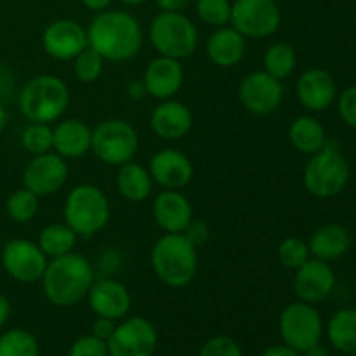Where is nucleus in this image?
I'll return each instance as SVG.
<instances>
[{
    "label": "nucleus",
    "instance_id": "nucleus-1",
    "mask_svg": "<svg viewBox=\"0 0 356 356\" xmlns=\"http://www.w3.org/2000/svg\"><path fill=\"white\" fill-rule=\"evenodd\" d=\"M86 30L89 47L110 63L131 61L139 54L145 42L141 23L125 10L106 9L96 13Z\"/></svg>",
    "mask_w": 356,
    "mask_h": 356
},
{
    "label": "nucleus",
    "instance_id": "nucleus-2",
    "mask_svg": "<svg viewBox=\"0 0 356 356\" xmlns=\"http://www.w3.org/2000/svg\"><path fill=\"white\" fill-rule=\"evenodd\" d=\"M42 291L51 305L72 308L87 298L96 282L94 266L86 256L70 252L66 256L49 259L42 277Z\"/></svg>",
    "mask_w": 356,
    "mask_h": 356
},
{
    "label": "nucleus",
    "instance_id": "nucleus-3",
    "mask_svg": "<svg viewBox=\"0 0 356 356\" xmlns=\"http://www.w3.org/2000/svg\"><path fill=\"white\" fill-rule=\"evenodd\" d=\"M153 273L162 284L184 289L198 273L197 245L184 233H163L149 252Z\"/></svg>",
    "mask_w": 356,
    "mask_h": 356
},
{
    "label": "nucleus",
    "instance_id": "nucleus-4",
    "mask_svg": "<svg viewBox=\"0 0 356 356\" xmlns=\"http://www.w3.org/2000/svg\"><path fill=\"white\" fill-rule=\"evenodd\" d=\"M17 106L28 122H58L70 106V87L58 75H37L19 90Z\"/></svg>",
    "mask_w": 356,
    "mask_h": 356
},
{
    "label": "nucleus",
    "instance_id": "nucleus-5",
    "mask_svg": "<svg viewBox=\"0 0 356 356\" xmlns=\"http://www.w3.org/2000/svg\"><path fill=\"white\" fill-rule=\"evenodd\" d=\"M110 200L99 186L76 184L66 195L63 218L79 238H92L103 232L110 222Z\"/></svg>",
    "mask_w": 356,
    "mask_h": 356
},
{
    "label": "nucleus",
    "instance_id": "nucleus-6",
    "mask_svg": "<svg viewBox=\"0 0 356 356\" xmlns=\"http://www.w3.org/2000/svg\"><path fill=\"white\" fill-rule=\"evenodd\" d=\"M350 176L351 170L346 156L336 143L327 141L318 153L309 156L302 170V183L309 195L325 200L343 193L350 183Z\"/></svg>",
    "mask_w": 356,
    "mask_h": 356
},
{
    "label": "nucleus",
    "instance_id": "nucleus-7",
    "mask_svg": "<svg viewBox=\"0 0 356 356\" xmlns=\"http://www.w3.org/2000/svg\"><path fill=\"white\" fill-rule=\"evenodd\" d=\"M149 42L159 56L183 61L197 51L200 35L186 14L160 10L149 24Z\"/></svg>",
    "mask_w": 356,
    "mask_h": 356
},
{
    "label": "nucleus",
    "instance_id": "nucleus-8",
    "mask_svg": "<svg viewBox=\"0 0 356 356\" xmlns=\"http://www.w3.org/2000/svg\"><path fill=\"white\" fill-rule=\"evenodd\" d=\"M138 149V131L131 122L124 118H106L92 129L90 152L104 165L120 167L132 162Z\"/></svg>",
    "mask_w": 356,
    "mask_h": 356
},
{
    "label": "nucleus",
    "instance_id": "nucleus-9",
    "mask_svg": "<svg viewBox=\"0 0 356 356\" xmlns=\"http://www.w3.org/2000/svg\"><path fill=\"white\" fill-rule=\"evenodd\" d=\"M278 329L284 344L302 355L322 341L323 320L315 305L298 299L282 309Z\"/></svg>",
    "mask_w": 356,
    "mask_h": 356
},
{
    "label": "nucleus",
    "instance_id": "nucleus-10",
    "mask_svg": "<svg viewBox=\"0 0 356 356\" xmlns=\"http://www.w3.org/2000/svg\"><path fill=\"white\" fill-rule=\"evenodd\" d=\"M282 10L275 0H235L229 24L245 38H266L277 33Z\"/></svg>",
    "mask_w": 356,
    "mask_h": 356
},
{
    "label": "nucleus",
    "instance_id": "nucleus-11",
    "mask_svg": "<svg viewBox=\"0 0 356 356\" xmlns=\"http://www.w3.org/2000/svg\"><path fill=\"white\" fill-rule=\"evenodd\" d=\"M284 96V82L275 79L264 70L263 72L257 70L245 75L238 86L240 103L249 113L257 115V117L275 113L280 108Z\"/></svg>",
    "mask_w": 356,
    "mask_h": 356
},
{
    "label": "nucleus",
    "instance_id": "nucleus-12",
    "mask_svg": "<svg viewBox=\"0 0 356 356\" xmlns=\"http://www.w3.org/2000/svg\"><path fill=\"white\" fill-rule=\"evenodd\" d=\"M159 344V334L153 323L145 316L124 318L115 327L108 339L110 356H153Z\"/></svg>",
    "mask_w": 356,
    "mask_h": 356
},
{
    "label": "nucleus",
    "instance_id": "nucleus-13",
    "mask_svg": "<svg viewBox=\"0 0 356 356\" xmlns=\"http://www.w3.org/2000/svg\"><path fill=\"white\" fill-rule=\"evenodd\" d=\"M49 257L42 252L37 242L14 238L3 245L2 266L10 278L21 284H37L42 280Z\"/></svg>",
    "mask_w": 356,
    "mask_h": 356
},
{
    "label": "nucleus",
    "instance_id": "nucleus-14",
    "mask_svg": "<svg viewBox=\"0 0 356 356\" xmlns=\"http://www.w3.org/2000/svg\"><path fill=\"white\" fill-rule=\"evenodd\" d=\"M68 163L58 153L35 155L23 170V186L38 198L51 197L63 190L68 181Z\"/></svg>",
    "mask_w": 356,
    "mask_h": 356
},
{
    "label": "nucleus",
    "instance_id": "nucleus-15",
    "mask_svg": "<svg viewBox=\"0 0 356 356\" xmlns=\"http://www.w3.org/2000/svg\"><path fill=\"white\" fill-rule=\"evenodd\" d=\"M42 47L45 54L56 61H73V58L89 47L87 30L75 19H56L45 26L42 33Z\"/></svg>",
    "mask_w": 356,
    "mask_h": 356
},
{
    "label": "nucleus",
    "instance_id": "nucleus-16",
    "mask_svg": "<svg viewBox=\"0 0 356 356\" xmlns=\"http://www.w3.org/2000/svg\"><path fill=\"white\" fill-rule=\"evenodd\" d=\"M294 292L299 301L318 305L323 302L336 287V273L330 263L309 257L301 268L294 271Z\"/></svg>",
    "mask_w": 356,
    "mask_h": 356
},
{
    "label": "nucleus",
    "instance_id": "nucleus-17",
    "mask_svg": "<svg viewBox=\"0 0 356 356\" xmlns=\"http://www.w3.org/2000/svg\"><path fill=\"white\" fill-rule=\"evenodd\" d=\"M149 176L162 190H183L191 183L195 167L183 152L176 148H163L149 160Z\"/></svg>",
    "mask_w": 356,
    "mask_h": 356
},
{
    "label": "nucleus",
    "instance_id": "nucleus-18",
    "mask_svg": "<svg viewBox=\"0 0 356 356\" xmlns=\"http://www.w3.org/2000/svg\"><path fill=\"white\" fill-rule=\"evenodd\" d=\"M90 309L96 316L110 320H124L131 312L132 298L129 289L115 278H99L87 294Z\"/></svg>",
    "mask_w": 356,
    "mask_h": 356
},
{
    "label": "nucleus",
    "instance_id": "nucleus-19",
    "mask_svg": "<svg viewBox=\"0 0 356 356\" xmlns=\"http://www.w3.org/2000/svg\"><path fill=\"white\" fill-rule=\"evenodd\" d=\"M296 96L312 113H320L332 106L337 97V86L334 76L323 68H309L296 83Z\"/></svg>",
    "mask_w": 356,
    "mask_h": 356
},
{
    "label": "nucleus",
    "instance_id": "nucleus-20",
    "mask_svg": "<svg viewBox=\"0 0 356 356\" xmlns=\"http://www.w3.org/2000/svg\"><path fill=\"white\" fill-rule=\"evenodd\" d=\"M146 94L159 101L172 99L184 83V68L179 59L156 56L143 73Z\"/></svg>",
    "mask_w": 356,
    "mask_h": 356
},
{
    "label": "nucleus",
    "instance_id": "nucleus-21",
    "mask_svg": "<svg viewBox=\"0 0 356 356\" xmlns=\"http://www.w3.org/2000/svg\"><path fill=\"white\" fill-rule=\"evenodd\" d=\"M153 219L163 233H184L193 221V207L179 190H163L153 200Z\"/></svg>",
    "mask_w": 356,
    "mask_h": 356
},
{
    "label": "nucleus",
    "instance_id": "nucleus-22",
    "mask_svg": "<svg viewBox=\"0 0 356 356\" xmlns=\"http://www.w3.org/2000/svg\"><path fill=\"white\" fill-rule=\"evenodd\" d=\"M152 131L163 141H177L190 134L193 127V113L177 99L160 101L149 117Z\"/></svg>",
    "mask_w": 356,
    "mask_h": 356
},
{
    "label": "nucleus",
    "instance_id": "nucleus-23",
    "mask_svg": "<svg viewBox=\"0 0 356 356\" xmlns=\"http://www.w3.org/2000/svg\"><path fill=\"white\" fill-rule=\"evenodd\" d=\"M90 145L92 129L80 118H63L52 127V152L65 160L86 156Z\"/></svg>",
    "mask_w": 356,
    "mask_h": 356
},
{
    "label": "nucleus",
    "instance_id": "nucleus-24",
    "mask_svg": "<svg viewBox=\"0 0 356 356\" xmlns=\"http://www.w3.org/2000/svg\"><path fill=\"white\" fill-rule=\"evenodd\" d=\"M205 51L212 65L219 68H233L245 58L247 38L232 24L229 26L226 24V26L216 28L214 33L209 37Z\"/></svg>",
    "mask_w": 356,
    "mask_h": 356
},
{
    "label": "nucleus",
    "instance_id": "nucleus-25",
    "mask_svg": "<svg viewBox=\"0 0 356 356\" xmlns=\"http://www.w3.org/2000/svg\"><path fill=\"white\" fill-rule=\"evenodd\" d=\"M308 247L312 257L332 263L350 250L351 236L344 226L332 222V225L320 226L309 238Z\"/></svg>",
    "mask_w": 356,
    "mask_h": 356
},
{
    "label": "nucleus",
    "instance_id": "nucleus-26",
    "mask_svg": "<svg viewBox=\"0 0 356 356\" xmlns=\"http://www.w3.org/2000/svg\"><path fill=\"white\" fill-rule=\"evenodd\" d=\"M289 141L302 155H315L327 145L325 127L312 115H299L289 125Z\"/></svg>",
    "mask_w": 356,
    "mask_h": 356
},
{
    "label": "nucleus",
    "instance_id": "nucleus-27",
    "mask_svg": "<svg viewBox=\"0 0 356 356\" xmlns=\"http://www.w3.org/2000/svg\"><path fill=\"white\" fill-rule=\"evenodd\" d=\"M117 191L129 202H145L148 200L153 191V179L146 167L139 165L134 160L117 167Z\"/></svg>",
    "mask_w": 356,
    "mask_h": 356
},
{
    "label": "nucleus",
    "instance_id": "nucleus-28",
    "mask_svg": "<svg viewBox=\"0 0 356 356\" xmlns=\"http://www.w3.org/2000/svg\"><path fill=\"white\" fill-rule=\"evenodd\" d=\"M327 337L341 353L356 355V309L344 308L334 313L327 323Z\"/></svg>",
    "mask_w": 356,
    "mask_h": 356
},
{
    "label": "nucleus",
    "instance_id": "nucleus-29",
    "mask_svg": "<svg viewBox=\"0 0 356 356\" xmlns=\"http://www.w3.org/2000/svg\"><path fill=\"white\" fill-rule=\"evenodd\" d=\"M76 242H79V235L63 221L52 222L42 228L37 243L49 259H56V257L75 252Z\"/></svg>",
    "mask_w": 356,
    "mask_h": 356
},
{
    "label": "nucleus",
    "instance_id": "nucleus-30",
    "mask_svg": "<svg viewBox=\"0 0 356 356\" xmlns=\"http://www.w3.org/2000/svg\"><path fill=\"white\" fill-rule=\"evenodd\" d=\"M264 72L273 75L275 79L282 80L292 75L298 66V52L287 42H275L264 52Z\"/></svg>",
    "mask_w": 356,
    "mask_h": 356
},
{
    "label": "nucleus",
    "instance_id": "nucleus-31",
    "mask_svg": "<svg viewBox=\"0 0 356 356\" xmlns=\"http://www.w3.org/2000/svg\"><path fill=\"white\" fill-rule=\"evenodd\" d=\"M40 209V198L26 188H19L9 195L6 202L7 216L14 222H30Z\"/></svg>",
    "mask_w": 356,
    "mask_h": 356
},
{
    "label": "nucleus",
    "instance_id": "nucleus-32",
    "mask_svg": "<svg viewBox=\"0 0 356 356\" xmlns=\"http://www.w3.org/2000/svg\"><path fill=\"white\" fill-rule=\"evenodd\" d=\"M38 343L24 329H10L0 336V356H38Z\"/></svg>",
    "mask_w": 356,
    "mask_h": 356
},
{
    "label": "nucleus",
    "instance_id": "nucleus-33",
    "mask_svg": "<svg viewBox=\"0 0 356 356\" xmlns=\"http://www.w3.org/2000/svg\"><path fill=\"white\" fill-rule=\"evenodd\" d=\"M104 58L92 47H86L76 58H73V75L82 83H94L99 80L104 70Z\"/></svg>",
    "mask_w": 356,
    "mask_h": 356
},
{
    "label": "nucleus",
    "instance_id": "nucleus-34",
    "mask_svg": "<svg viewBox=\"0 0 356 356\" xmlns=\"http://www.w3.org/2000/svg\"><path fill=\"white\" fill-rule=\"evenodd\" d=\"M277 257L282 266L296 271L312 257V252H309L308 242H305L299 236H287L278 243Z\"/></svg>",
    "mask_w": 356,
    "mask_h": 356
},
{
    "label": "nucleus",
    "instance_id": "nucleus-35",
    "mask_svg": "<svg viewBox=\"0 0 356 356\" xmlns=\"http://www.w3.org/2000/svg\"><path fill=\"white\" fill-rule=\"evenodd\" d=\"M21 145L31 155L52 152V127L51 124L42 122H30L21 132Z\"/></svg>",
    "mask_w": 356,
    "mask_h": 356
},
{
    "label": "nucleus",
    "instance_id": "nucleus-36",
    "mask_svg": "<svg viewBox=\"0 0 356 356\" xmlns=\"http://www.w3.org/2000/svg\"><path fill=\"white\" fill-rule=\"evenodd\" d=\"M195 10L202 23L214 28L226 26L232 19V2L229 0H197Z\"/></svg>",
    "mask_w": 356,
    "mask_h": 356
},
{
    "label": "nucleus",
    "instance_id": "nucleus-37",
    "mask_svg": "<svg viewBox=\"0 0 356 356\" xmlns=\"http://www.w3.org/2000/svg\"><path fill=\"white\" fill-rule=\"evenodd\" d=\"M198 356H243L238 343L228 336L211 337L207 343L202 346Z\"/></svg>",
    "mask_w": 356,
    "mask_h": 356
},
{
    "label": "nucleus",
    "instance_id": "nucleus-38",
    "mask_svg": "<svg viewBox=\"0 0 356 356\" xmlns=\"http://www.w3.org/2000/svg\"><path fill=\"white\" fill-rule=\"evenodd\" d=\"M70 356H110L108 355V343L92 334H87V336L79 337L72 344Z\"/></svg>",
    "mask_w": 356,
    "mask_h": 356
},
{
    "label": "nucleus",
    "instance_id": "nucleus-39",
    "mask_svg": "<svg viewBox=\"0 0 356 356\" xmlns=\"http://www.w3.org/2000/svg\"><path fill=\"white\" fill-rule=\"evenodd\" d=\"M337 110L341 118L351 129H356V86L348 87L339 94L337 99Z\"/></svg>",
    "mask_w": 356,
    "mask_h": 356
},
{
    "label": "nucleus",
    "instance_id": "nucleus-40",
    "mask_svg": "<svg viewBox=\"0 0 356 356\" xmlns=\"http://www.w3.org/2000/svg\"><path fill=\"white\" fill-rule=\"evenodd\" d=\"M115 320H110V318H103V316H97L96 320H94L92 323V336L99 337V339L106 341L111 337V334L115 332Z\"/></svg>",
    "mask_w": 356,
    "mask_h": 356
},
{
    "label": "nucleus",
    "instance_id": "nucleus-41",
    "mask_svg": "<svg viewBox=\"0 0 356 356\" xmlns=\"http://www.w3.org/2000/svg\"><path fill=\"white\" fill-rule=\"evenodd\" d=\"M184 235H186L188 238H190L191 242L198 247L200 243H204L205 240H207V226H204L202 222L191 221V225L188 226L186 232H184Z\"/></svg>",
    "mask_w": 356,
    "mask_h": 356
},
{
    "label": "nucleus",
    "instance_id": "nucleus-42",
    "mask_svg": "<svg viewBox=\"0 0 356 356\" xmlns=\"http://www.w3.org/2000/svg\"><path fill=\"white\" fill-rule=\"evenodd\" d=\"M191 0H156V6L160 10H167V13H183Z\"/></svg>",
    "mask_w": 356,
    "mask_h": 356
},
{
    "label": "nucleus",
    "instance_id": "nucleus-43",
    "mask_svg": "<svg viewBox=\"0 0 356 356\" xmlns=\"http://www.w3.org/2000/svg\"><path fill=\"white\" fill-rule=\"evenodd\" d=\"M261 356H301V353L296 351L294 348L287 346V344H275V346H270L268 350H264Z\"/></svg>",
    "mask_w": 356,
    "mask_h": 356
},
{
    "label": "nucleus",
    "instance_id": "nucleus-44",
    "mask_svg": "<svg viewBox=\"0 0 356 356\" xmlns=\"http://www.w3.org/2000/svg\"><path fill=\"white\" fill-rule=\"evenodd\" d=\"M127 94L132 97V99H143L145 96H148V94H146V87H145V82H143V79L132 80L127 87Z\"/></svg>",
    "mask_w": 356,
    "mask_h": 356
},
{
    "label": "nucleus",
    "instance_id": "nucleus-45",
    "mask_svg": "<svg viewBox=\"0 0 356 356\" xmlns=\"http://www.w3.org/2000/svg\"><path fill=\"white\" fill-rule=\"evenodd\" d=\"M111 2H113V0H82L83 7L92 10V13H103V10L110 9Z\"/></svg>",
    "mask_w": 356,
    "mask_h": 356
},
{
    "label": "nucleus",
    "instance_id": "nucleus-46",
    "mask_svg": "<svg viewBox=\"0 0 356 356\" xmlns=\"http://www.w3.org/2000/svg\"><path fill=\"white\" fill-rule=\"evenodd\" d=\"M9 316H10V302L9 299L0 292V327L9 320Z\"/></svg>",
    "mask_w": 356,
    "mask_h": 356
},
{
    "label": "nucleus",
    "instance_id": "nucleus-47",
    "mask_svg": "<svg viewBox=\"0 0 356 356\" xmlns=\"http://www.w3.org/2000/svg\"><path fill=\"white\" fill-rule=\"evenodd\" d=\"M306 356H327V350L325 346H322V344H315V346L312 348V350H308L305 353Z\"/></svg>",
    "mask_w": 356,
    "mask_h": 356
},
{
    "label": "nucleus",
    "instance_id": "nucleus-48",
    "mask_svg": "<svg viewBox=\"0 0 356 356\" xmlns=\"http://www.w3.org/2000/svg\"><path fill=\"white\" fill-rule=\"evenodd\" d=\"M6 127H7V111H6V108L0 104V134H2L3 129Z\"/></svg>",
    "mask_w": 356,
    "mask_h": 356
},
{
    "label": "nucleus",
    "instance_id": "nucleus-49",
    "mask_svg": "<svg viewBox=\"0 0 356 356\" xmlns=\"http://www.w3.org/2000/svg\"><path fill=\"white\" fill-rule=\"evenodd\" d=\"M118 2H122L124 6H141L146 0H118Z\"/></svg>",
    "mask_w": 356,
    "mask_h": 356
},
{
    "label": "nucleus",
    "instance_id": "nucleus-50",
    "mask_svg": "<svg viewBox=\"0 0 356 356\" xmlns=\"http://www.w3.org/2000/svg\"><path fill=\"white\" fill-rule=\"evenodd\" d=\"M351 356H356V355H351Z\"/></svg>",
    "mask_w": 356,
    "mask_h": 356
}]
</instances>
